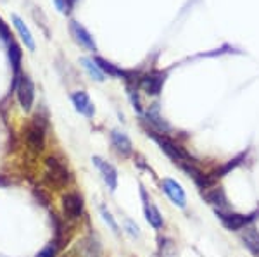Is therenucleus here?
I'll use <instances>...</instances> for the list:
<instances>
[{
  "label": "nucleus",
  "mask_w": 259,
  "mask_h": 257,
  "mask_svg": "<svg viewBox=\"0 0 259 257\" xmlns=\"http://www.w3.org/2000/svg\"><path fill=\"white\" fill-rule=\"evenodd\" d=\"M61 209L66 221L69 223L80 221L83 214H85V198H83V195L78 190H69V192L62 193Z\"/></svg>",
  "instance_id": "2"
},
{
  "label": "nucleus",
  "mask_w": 259,
  "mask_h": 257,
  "mask_svg": "<svg viewBox=\"0 0 259 257\" xmlns=\"http://www.w3.org/2000/svg\"><path fill=\"white\" fill-rule=\"evenodd\" d=\"M200 195H202V198L207 204L212 205L214 211H230L228 198L220 185H214V186H211V188L204 190V192H200Z\"/></svg>",
  "instance_id": "14"
},
{
  "label": "nucleus",
  "mask_w": 259,
  "mask_h": 257,
  "mask_svg": "<svg viewBox=\"0 0 259 257\" xmlns=\"http://www.w3.org/2000/svg\"><path fill=\"white\" fill-rule=\"evenodd\" d=\"M69 33L74 38V41L80 43L83 48H87V50H90V52H97V43H95L94 36H92L89 30H87L83 24L78 23V21H74V19L69 21Z\"/></svg>",
  "instance_id": "11"
},
{
  "label": "nucleus",
  "mask_w": 259,
  "mask_h": 257,
  "mask_svg": "<svg viewBox=\"0 0 259 257\" xmlns=\"http://www.w3.org/2000/svg\"><path fill=\"white\" fill-rule=\"evenodd\" d=\"M81 64H83V68L87 69V73H89V76L92 78V80H95V81L106 80V74L100 71V68L94 59H90V57H81Z\"/></svg>",
  "instance_id": "21"
},
{
  "label": "nucleus",
  "mask_w": 259,
  "mask_h": 257,
  "mask_svg": "<svg viewBox=\"0 0 259 257\" xmlns=\"http://www.w3.org/2000/svg\"><path fill=\"white\" fill-rule=\"evenodd\" d=\"M74 255L76 257H104L102 243L94 235H85L74 245Z\"/></svg>",
  "instance_id": "8"
},
{
  "label": "nucleus",
  "mask_w": 259,
  "mask_h": 257,
  "mask_svg": "<svg viewBox=\"0 0 259 257\" xmlns=\"http://www.w3.org/2000/svg\"><path fill=\"white\" fill-rule=\"evenodd\" d=\"M239 233H240V240H242V243H244V247L247 248L254 257H259V230L256 228V225L245 226Z\"/></svg>",
  "instance_id": "16"
},
{
  "label": "nucleus",
  "mask_w": 259,
  "mask_h": 257,
  "mask_svg": "<svg viewBox=\"0 0 259 257\" xmlns=\"http://www.w3.org/2000/svg\"><path fill=\"white\" fill-rule=\"evenodd\" d=\"M44 164H45L44 180L50 188L61 190V188H66V186L71 183L73 176H71L68 166L62 163V161H59L54 156H49V157H45Z\"/></svg>",
  "instance_id": "1"
},
{
  "label": "nucleus",
  "mask_w": 259,
  "mask_h": 257,
  "mask_svg": "<svg viewBox=\"0 0 259 257\" xmlns=\"http://www.w3.org/2000/svg\"><path fill=\"white\" fill-rule=\"evenodd\" d=\"M164 81H166V73L162 71H150L147 74H144V76L139 80V88L144 90L147 95H152V97H156V95L161 93L162 86H164Z\"/></svg>",
  "instance_id": "10"
},
{
  "label": "nucleus",
  "mask_w": 259,
  "mask_h": 257,
  "mask_svg": "<svg viewBox=\"0 0 259 257\" xmlns=\"http://www.w3.org/2000/svg\"><path fill=\"white\" fill-rule=\"evenodd\" d=\"M16 97H18L19 106L23 107L24 113H30L33 102H35V85L28 74H21L14 85Z\"/></svg>",
  "instance_id": "4"
},
{
  "label": "nucleus",
  "mask_w": 259,
  "mask_h": 257,
  "mask_svg": "<svg viewBox=\"0 0 259 257\" xmlns=\"http://www.w3.org/2000/svg\"><path fill=\"white\" fill-rule=\"evenodd\" d=\"M95 62H97V66L100 68V71H102L106 76L109 78H123V80H130V73L124 71V69L118 68L116 64H112V62L102 59V57H95L94 59Z\"/></svg>",
  "instance_id": "18"
},
{
  "label": "nucleus",
  "mask_w": 259,
  "mask_h": 257,
  "mask_svg": "<svg viewBox=\"0 0 259 257\" xmlns=\"http://www.w3.org/2000/svg\"><path fill=\"white\" fill-rule=\"evenodd\" d=\"M9 61H11V68L14 73V85L18 81V78L21 76V61H23V50L14 40L9 41Z\"/></svg>",
  "instance_id": "19"
},
{
  "label": "nucleus",
  "mask_w": 259,
  "mask_h": 257,
  "mask_svg": "<svg viewBox=\"0 0 259 257\" xmlns=\"http://www.w3.org/2000/svg\"><path fill=\"white\" fill-rule=\"evenodd\" d=\"M92 163L99 169L100 178L104 180L107 188H109L111 192H114V190L118 188V169L114 168V164H111L109 161L102 159V157H99V156L92 157Z\"/></svg>",
  "instance_id": "9"
},
{
  "label": "nucleus",
  "mask_w": 259,
  "mask_h": 257,
  "mask_svg": "<svg viewBox=\"0 0 259 257\" xmlns=\"http://www.w3.org/2000/svg\"><path fill=\"white\" fill-rule=\"evenodd\" d=\"M0 38H2L4 41H11V31L9 28H7V24L4 23V19L0 18Z\"/></svg>",
  "instance_id": "25"
},
{
  "label": "nucleus",
  "mask_w": 259,
  "mask_h": 257,
  "mask_svg": "<svg viewBox=\"0 0 259 257\" xmlns=\"http://www.w3.org/2000/svg\"><path fill=\"white\" fill-rule=\"evenodd\" d=\"M145 119H147L150 131H156V133H162V135H168L171 126L169 123L162 118L161 109H159V104H150L149 109L145 111Z\"/></svg>",
  "instance_id": "12"
},
{
  "label": "nucleus",
  "mask_w": 259,
  "mask_h": 257,
  "mask_svg": "<svg viewBox=\"0 0 259 257\" xmlns=\"http://www.w3.org/2000/svg\"><path fill=\"white\" fill-rule=\"evenodd\" d=\"M54 4H56V7L62 12V14H69L71 9H73V7L69 6L68 0H54Z\"/></svg>",
  "instance_id": "26"
},
{
  "label": "nucleus",
  "mask_w": 259,
  "mask_h": 257,
  "mask_svg": "<svg viewBox=\"0 0 259 257\" xmlns=\"http://www.w3.org/2000/svg\"><path fill=\"white\" fill-rule=\"evenodd\" d=\"M177 254V243L171 237H157V257H175Z\"/></svg>",
  "instance_id": "20"
},
{
  "label": "nucleus",
  "mask_w": 259,
  "mask_h": 257,
  "mask_svg": "<svg viewBox=\"0 0 259 257\" xmlns=\"http://www.w3.org/2000/svg\"><path fill=\"white\" fill-rule=\"evenodd\" d=\"M124 231L130 235L132 238H140V228H139V225H137L135 221H132V219H124Z\"/></svg>",
  "instance_id": "23"
},
{
  "label": "nucleus",
  "mask_w": 259,
  "mask_h": 257,
  "mask_svg": "<svg viewBox=\"0 0 259 257\" xmlns=\"http://www.w3.org/2000/svg\"><path fill=\"white\" fill-rule=\"evenodd\" d=\"M161 190L166 193V197L171 200V204L178 209H185L187 207V193L183 186L173 178H162L161 180Z\"/></svg>",
  "instance_id": "7"
},
{
  "label": "nucleus",
  "mask_w": 259,
  "mask_h": 257,
  "mask_svg": "<svg viewBox=\"0 0 259 257\" xmlns=\"http://www.w3.org/2000/svg\"><path fill=\"white\" fill-rule=\"evenodd\" d=\"M100 216H102V221L106 223L107 226H109V230L112 231L114 235H119V225H118V221H116V218L111 214V211L107 209L106 205H100Z\"/></svg>",
  "instance_id": "22"
},
{
  "label": "nucleus",
  "mask_w": 259,
  "mask_h": 257,
  "mask_svg": "<svg viewBox=\"0 0 259 257\" xmlns=\"http://www.w3.org/2000/svg\"><path fill=\"white\" fill-rule=\"evenodd\" d=\"M214 213L221 221V225L230 231H242L245 226L254 225L259 218V209L249 214H239L233 213V211H214Z\"/></svg>",
  "instance_id": "3"
},
{
  "label": "nucleus",
  "mask_w": 259,
  "mask_h": 257,
  "mask_svg": "<svg viewBox=\"0 0 259 257\" xmlns=\"http://www.w3.org/2000/svg\"><path fill=\"white\" fill-rule=\"evenodd\" d=\"M11 19H12V24H14L16 31H18V35H19L21 41L24 43V47L30 48V50L33 52V50H35V38H33L30 28L26 26V23H24V21L21 19L18 14H12V16H11Z\"/></svg>",
  "instance_id": "17"
},
{
  "label": "nucleus",
  "mask_w": 259,
  "mask_h": 257,
  "mask_svg": "<svg viewBox=\"0 0 259 257\" xmlns=\"http://www.w3.org/2000/svg\"><path fill=\"white\" fill-rule=\"evenodd\" d=\"M59 250H61V248H59V245H57L56 242H50L47 247L41 248L38 254H36V257H56Z\"/></svg>",
  "instance_id": "24"
},
{
  "label": "nucleus",
  "mask_w": 259,
  "mask_h": 257,
  "mask_svg": "<svg viewBox=\"0 0 259 257\" xmlns=\"http://www.w3.org/2000/svg\"><path fill=\"white\" fill-rule=\"evenodd\" d=\"M111 145L114 148V152L123 159L133 156V143L130 140V136L121 130H112L111 131Z\"/></svg>",
  "instance_id": "13"
},
{
  "label": "nucleus",
  "mask_w": 259,
  "mask_h": 257,
  "mask_svg": "<svg viewBox=\"0 0 259 257\" xmlns=\"http://www.w3.org/2000/svg\"><path fill=\"white\" fill-rule=\"evenodd\" d=\"M71 102H73L74 109H76L81 116H85V118L92 119L95 116V107H94V104H92L87 92H81L80 90V92L71 93Z\"/></svg>",
  "instance_id": "15"
},
{
  "label": "nucleus",
  "mask_w": 259,
  "mask_h": 257,
  "mask_svg": "<svg viewBox=\"0 0 259 257\" xmlns=\"http://www.w3.org/2000/svg\"><path fill=\"white\" fill-rule=\"evenodd\" d=\"M140 195H142V202H144V214L145 219L154 230H162L164 228V218H162V213L159 211V207L152 202V198L147 193V190L140 185Z\"/></svg>",
  "instance_id": "6"
},
{
  "label": "nucleus",
  "mask_w": 259,
  "mask_h": 257,
  "mask_svg": "<svg viewBox=\"0 0 259 257\" xmlns=\"http://www.w3.org/2000/svg\"><path fill=\"white\" fill-rule=\"evenodd\" d=\"M24 140L33 154H41L45 148V128L40 121H33L24 128Z\"/></svg>",
  "instance_id": "5"
}]
</instances>
